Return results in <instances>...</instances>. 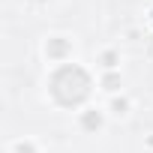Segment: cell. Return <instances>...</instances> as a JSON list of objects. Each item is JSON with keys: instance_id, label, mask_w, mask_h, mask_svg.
Listing matches in <instances>:
<instances>
[{"instance_id": "6da1fadb", "label": "cell", "mask_w": 153, "mask_h": 153, "mask_svg": "<svg viewBox=\"0 0 153 153\" xmlns=\"http://www.w3.org/2000/svg\"><path fill=\"white\" fill-rule=\"evenodd\" d=\"M93 90V78L90 72L78 63H60L51 75H48V93L60 108H78L90 99Z\"/></svg>"}, {"instance_id": "7a4b0ae2", "label": "cell", "mask_w": 153, "mask_h": 153, "mask_svg": "<svg viewBox=\"0 0 153 153\" xmlns=\"http://www.w3.org/2000/svg\"><path fill=\"white\" fill-rule=\"evenodd\" d=\"M45 57L51 60V63H69V57H72V39L69 36H51L48 42H45Z\"/></svg>"}, {"instance_id": "3957f363", "label": "cell", "mask_w": 153, "mask_h": 153, "mask_svg": "<svg viewBox=\"0 0 153 153\" xmlns=\"http://www.w3.org/2000/svg\"><path fill=\"white\" fill-rule=\"evenodd\" d=\"M78 123H81L84 132H99L102 123H105V117H102V111H96V108H84L81 117H78Z\"/></svg>"}, {"instance_id": "277c9868", "label": "cell", "mask_w": 153, "mask_h": 153, "mask_svg": "<svg viewBox=\"0 0 153 153\" xmlns=\"http://www.w3.org/2000/svg\"><path fill=\"white\" fill-rule=\"evenodd\" d=\"M99 84H102V87H105L108 93H117V90L123 87V78H120V72H105Z\"/></svg>"}, {"instance_id": "5b68a950", "label": "cell", "mask_w": 153, "mask_h": 153, "mask_svg": "<svg viewBox=\"0 0 153 153\" xmlns=\"http://www.w3.org/2000/svg\"><path fill=\"white\" fill-rule=\"evenodd\" d=\"M99 63H102L105 72H114L117 63H120V54H117V51H102V54H99Z\"/></svg>"}, {"instance_id": "8992f818", "label": "cell", "mask_w": 153, "mask_h": 153, "mask_svg": "<svg viewBox=\"0 0 153 153\" xmlns=\"http://www.w3.org/2000/svg\"><path fill=\"white\" fill-rule=\"evenodd\" d=\"M126 111H129V99H126V96H114V99H111V114L123 117Z\"/></svg>"}, {"instance_id": "52a82bcc", "label": "cell", "mask_w": 153, "mask_h": 153, "mask_svg": "<svg viewBox=\"0 0 153 153\" xmlns=\"http://www.w3.org/2000/svg\"><path fill=\"white\" fill-rule=\"evenodd\" d=\"M12 153H39V150H36V144H33V141H15Z\"/></svg>"}, {"instance_id": "ba28073f", "label": "cell", "mask_w": 153, "mask_h": 153, "mask_svg": "<svg viewBox=\"0 0 153 153\" xmlns=\"http://www.w3.org/2000/svg\"><path fill=\"white\" fill-rule=\"evenodd\" d=\"M33 3H45V0H33Z\"/></svg>"}]
</instances>
